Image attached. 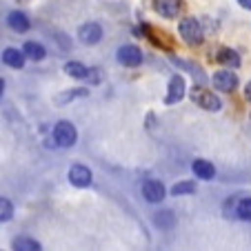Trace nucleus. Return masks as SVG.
I'll return each instance as SVG.
<instances>
[{"instance_id":"1","label":"nucleus","mask_w":251,"mask_h":251,"mask_svg":"<svg viewBox=\"0 0 251 251\" xmlns=\"http://www.w3.org/2000/svg\"><path fill=\"white\" fill-rule=\"evenodd\" d=\"M180 36L187 45H200L202 43V27H200L198 18H182L180 20Z\"/></svg>"},{"instance_id":"2","label":"nucleus","mask_w":251,"mask_h":251,"mask_svg":"<svg viewBox=\"0 0 251 251\" xmlns=\"http://www.w3.org/2000/svg\"><path fill=\"white\" fill-rule=\"evenodd\" d=\"M53 138L60 147H71V145H76V138H78V131L76 127L69 123V120H60L53 129Z\"/></svg>"},{"instance_id":"3","label":"nucleus","mask_w":251,"mask_h":251,"mask_svg":"<svg viewBox=\"0 0 251 251\" xmlns=\"http://www.w3.org/2000/svg\"><path fill=\"white\" fill-rule=\"evenodd\" d=\"M213 87L218 91H227L229 94V91H233L238 87V76L229 67L223 71H216V74H213Z\"/></svg>"},{"instance_id":"4","label":"nucleus","mask_w":251,"mask_h":251,"mask_svg":"<svg viewBox=\"0 0 251 251\" xmlns=\"http://www.w3.org/2000/svg\"><path fill=\"white\" fill-rule=\"evenodd\" d=\"M118 62L125 67H138L142 62V51L136 45H123L118 49Z\"/></svg>"},{"instance_id":"5","label":"nucleus","mask_w":251,"mask_h":251,"mask_svg":"<svg viewBox=\"0 0 251 251\" xmlns=\"http://www.w3.org/2000/svg\"><path fill=\"white\" fill-rule=\"evenodd\" d=\"M78 38H80L82 45H96L102 38V27L98 23H85L80 29H78Z\"/></svg>"},{"instance_id":"6","label":"nucleus","mask_w":251,"mask_h":251,"mask_svg":"<svg viewBox=\"0 0 251 251\" xmlns=\"http://www.w3.org/2000/svg\"><path fill=\"white\" fill-rule=\"evenodd\" d=\"M91 180H94V176H91L89 167L85 165H74L69 169V182L74 187H89Z\"/></svg>"},{"instance_id":"7","label":"nucleus","mask_w":251,"mask_h":251,"mask_svg":"<svg viewBox=\"0 0 251 251\" xmlns=\"http://www.w3.org/2000/svg\"><path fill=\"white\" fill-rule=\"evenodd\" d=\"M194 100L207 111H220L223 109V102H220L218 96H213V91H196L194 89Z\"/></svg>"},{"instance_id":"8","label":"nucleus","mask_w":251,"mask_h":251,"mask_svg":"<svg viewBox=\"0 0 251 251\" xmlns=\"http://www.w3.org/2000/svg\"><path fill=\"white\" fill-rule=\"evenodd\" d=\"M153 9L162 18H176V16L180 14L182 5H180V0H153Z\"/></svg>"},{"instance_id":"9","label":"nucleus","mask_w":251,"mask_h":251,"mask_svg":"<svg viewBox=\"0 0 251 251\" xmlns=\"http://www.w3.org/2000/svg\"><path fill=\"white\" fill-rule=\"evenodd\" d=\"M182 96H185V78L182 76H174L169 80V94H167L165 102L167 104H176V102H180Z\"/></svg>"},{"instance_id":"10","label":"nucleus","mask_w":251,"mask_h":251,"mask_svg":"<svg viewBox=\"0 0 251 251\" xmlns=\"http://www.w3.org/2000/svg\"><path fill=\"white\" fill-rule=\"evenodd\" d=\"M142 196H145V200H149V202H160V200L165 198V187L158 180H145V185H142Z\"/></svg>"},{"instance_id":"11","label":"nucleus","mask_w":251,"mask_h":251,"mask_svg":"<svg viewBox=\"0 0 251 251\" xmlns=\"http://www.w3.org/2000/svg\"><path fill=\"white\" fill-rule=\"evenodd\" d=\"M25 60H27L25 51H18V49H14V47H9V49L2 51V62H5L7 67H11V69H23Z\"/></svg>"},{"instance_id":"12","label":"nucleus","mask_w":251,"mask_h":251,"mask_svg":"<svg viewBox=\"0 0 251 251\" xmlns=\"http://www.w3.org/2000/svg\"><path fill=\"white\" fill-rule=\"evenodd\" d=\"M191 171H194L196 178H200V180H213V176H216V169H213V165L209 160H194Z\"/></svg>"},{"instance_id":"13","label":"nucleus","mask_w":251,"mask_h":251,"mask_svg":"<svg viewBox=\"0 0 251 251\" xmlns=\"http://www.w3.org/2000/svg\"><path fill=\"white\" fill-rule=\"evenodd\" d=\"M7 23H9V27L18 33H25L29 29V18L23 14V11H11L9 18H7Z\"/></svg>"},{"instance_id":"14","label":"nucleus","mask_w":251,"mask_h":251,"mask_svg":"<svg viewBox=\"0 0 251 251\" xmlns=\"http://www.w3.org/2000/svg\"><path fill=\"white\" fill-rule=\"evenodd\" d=\"M216 60L223 62V65L229 67V69H236V67L240 65V58H238V53L233 51V49H220L218 56H216Z\"/></svg>"},{"instance_id":"15","label":"nucleus","mask_w":251,"mask_h":251,"mask_svg":"<svg viewBox=\"0 0 251 251\" xmlns=\"http://www.w3.org/2000/svg\"><path fill=\"white\" fill-rule=\"evenodd\" d=\"M23 51H25V56L29 58V60H43L45 56H47V51H45V47L40 43H27L23 47Z\"/></svg>"},{"instance_id":"16","label":"nucleus","mask_w":251,"mask_h":251,"mask_svg":"<svg viewBox=\"0 0 251 251\" xmlns=\"http://www.w3.org/2000/svg\"><path fill=\"white\" fill-rule=\"evenodd\" d=\"M65 71L69 74L71 78H78V80H82V78L87 76V67L82 65V62H76V60H74V62H67Z\"/></svg>"},{"instance_id":"17","label":"nucleus","mask_w":251,"mask_h":251,"mask_svg":"<svg viewBox=\"0 0 251 251\" xmlns=\"http://www.w3.org/2000/svg\"><path fill=\"white\" fill-rule=\"evenodd\" d=\"M153 223L160 229H171L176 225V216H174V211H160L156 218H153Z\"/></svg>"},{"instance_id":"18","label":"nucleus","mask_w":251,"mask_h":251,"mask_svg":"<svg viewBox=\"0 0 251 251\" xmlns=\"http://www.w3.org/2000/svg\"><path fill=\"white\" fill-rule=\"evenodd\" d=\"M236 216H238L240 220H247V223H251V198L238 200V204H236Z\"/></svg>"},{"instance_id":"19","label":"nucleus","mask_w":251,"mask_h":251,"mask_svg":"<svg viewBox=\"0 0 251 251\" xmlns=\"http://www.w3.org/2000/svg\"><path fill=\"white\" fill-rule=\"evenodd\" d=\"M11 247H14V249H23V251H38L40 242L31 240V238H16Z\"/></svg>"},{"instance_id":"20","label":"nucleus","mask_w":251,"mask_h":251,"mask_svg":"<svg viewBox=\"0 0 251 251\" xmlns=\"http://www.w3.org/2000/svg\"><path fill=\"white\" fill-rule=\"evenodd\" d=\"M196 191V182L185 180V182H178V185L171 187V194L174 196H187V194H194Z\"/></svg>"},{"instance_id":"21","label":"nucleus","mask_w":251,"mask_h":251,"mask_svg":"<svg viewBox=\"0 0 251 251\" xmlns=\"http://www.w3.org/2000/svg\"><path fill=\"white\" fill-rule=\"evenodd\" d=\"M11 218H14V204L7 198H0V223H7Z\"/></svg>"},{"instance_id":"22","label":"nucleus","mask_w":251,"mask_h":251,"mask_svg":"<svg viewBox=\"0 0 251 251\" xmlns=\"http://www.w3.org/2000/svg\"><path fill=\"white\" fill-rule=\"evenodd\" d=\"M89 91L87 89H76V91H67V94H62V96H58V102L60 104H65L67 100H74V98H80V96H87Z\"/></svg>"},{"instance_id":"23","label":"nucleus","mask_w":251,"mask_h":251,"mask_svg":"<svg viewBox=\"0 0 251 251\" xmlns=\"http://www.w3.org/2000/svg\"><path fill=\"white\" fill-rule=\"evenodd\" d=\"M87 80H89V82H94V85H98V82L100 80H102V74H100V69H98V67H96V69H87Z\"/></svg>"},{"instance_id":"24","label":"nucleus","mask_w":251,"mask_h":251,"mask_svg":"<svg viewBox=\"0 0 251 251\" xmlns=\"http://www.w3.org/2000/svg\"><path fill=\"white\" fill-rule=\"evenodd\" d=\"M238 2H240L242 9H249L251 11V0H238Z\"/></svg>"},{"instance_id":"25","label":"nucleus","mask_w":251,"mask_h":251,"mask_svg":"<svg viewBox=\"0 0 251 251\" xmlns=\"http://www.w3.org/2000/svg\"><path fill=\"white\" fill-rule=\"evenodd\" d=\"M245 96H247V100H251V80L247 82V87H245Z\"/></svg>"},{"instance_id":"26","label":"nucleus","mask_w":251,"mask_h":251,"mask_svg":"<svg viewBox=\"0 0 251 251\" xmlns=\"http://www.w3.org/2000/svg\"><path fill=\"white\" fill-rule=\"evenodd\" d=\"M2 91H5V80L0 78V96H2Z\"/></svg>"}]
</instances>
